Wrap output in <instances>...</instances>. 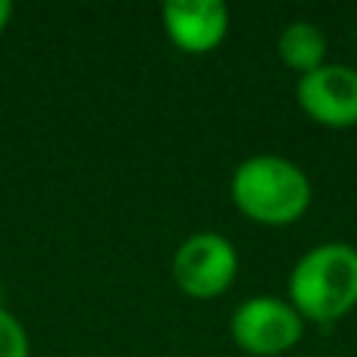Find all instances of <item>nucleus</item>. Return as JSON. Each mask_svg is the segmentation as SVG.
Returning a JSON list of instances; mask_svg holds the SVG:
<instances>
[{
    "label": "nucleus",
    "mask_w": 357,
    "mask_h": 357,
    "mask_svg": "<svg viewBox=\"0 0 357 357\" xmlns=\"http://www.w3.org/2000/svg\"><path fill=\"white\" fill-rule=\"evenodd\" d=\"M289 304L314 323L342 320L357 304V248L323 241L301 254L289 279Z\"/></svg>",
    "instance_id": "1"
},
{
    "label": "nucleus",
    "mask_w": 357,
    "mask_h": 357,
    "mask_svg": "<svg viewBox=\"0 0 357 357\" xmlns=\"http://www.w3.org/2000/svg\"><path fill=\"white\" fill-rule=\"evenodd\" d=\"M310 178L298 163L276 154L248 157L232 173V201L260 226H289L310 207Z\"/></svg>",
    "instance_id": "2"
},
{
    "label": "nucleus",
    "mask_w": 357,
    "mask_h": 357,
    "mask_svg": "<svg viewBox=\"0 0 357 357\" xmlns=\"http://www.w3.org/2000/svg\"><path fill=\"white\" fill-rule=\"evenodd\" d=\"M232 339L254 357H279L301 342L304 317L276 295H254L232 314Z\"/></svg>",
    "instance_id": "3"
},
{
    "label": "nucleus",
    "mask_w": 357,
    "mask_h": 357,
    "mask_svg": "<svg viewBox=\"0 0 357 357\" xmlns=\"http://www.w3.org/2000/svg\"><path fill=\"white\" fill-rule=\"evenodd\" d=\"M238 273L235 245L220 232H195L176 248L173 279L188 298H216Z\"/></svg>",
    "instance_id": "4"
},
{
    "label": "nucleus",
    "mask_w": 357,
    "mask_h": 357,
    "mask_svg": "<svg viewBox=\"0 0 357 357\" xmlns=\"http://www.w3.org/2000/svg\"><path fill=\"white\" fill-rule=\"evenodd\" d=\"M298 104L310 119L329 129L357 123V69L345 63H323L298 79Z\"/></svg>",
    "instance_id": "5"
},
{
    "label": "nucleus",
    "mask_w": 357,
    "mask_h": 357,
    "mask_svg": "<svg viewBox=\"0 0 357 357\" xmlns=\"http://www.w3.org/2000/svg\"><path fill=\"white\" fill-rule=\"evenodd\" d=\"M160 16L169 41L185 54H207L220 47L229 31V10L220 0H169Z\"/></svg>",
    "instance_id": "6"
},
{
    "label": "nucleus",
    "mask_w": 357,
    "mask_h": 357,
    "mask_svg": "<svg viewBox=\"0 0 357 357\" xmlns=\"http://www.w3.org/2000/svg\"><path fill=\"white\" fill-rule=\"evenodd\" d=\"M279 56L295 73H314L326 63V35H323L320 25L298 19V22L285 25L282 35H279Z\"/></svg>",
    "instance_id": "7"
},
{
    "label": "nucleus",
    "mask_w": 357,
    "mask_h": 357,
    "mask_svg": "<svg viewBox=\"0 0 357 357\" xmlns=\"http://www.w3.org/2000/svg\"><path fill=\"white\" fill-rule=\"evenodd\" d=\"M0 357H29L25 326L3 307H0Z\"/></svg>",
    "instance_id": "8"
},
{
    "label": "nucleus",
    "mask_w": 357,
    "mask_h": 357,
    "mask_svg": "<svg viewBox=\"0 0 357 357\" xmlns=\"http://www.w3.org/2000/svg\"><path fill=\"white\" fill-rule=\"evenodd\" d=\"M10 16H13V3H10V0H0V31L6 29V22H10Z\"/></svg>",
    "instance_id": "9"
}]
</instances>
